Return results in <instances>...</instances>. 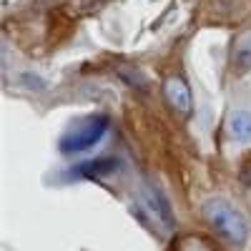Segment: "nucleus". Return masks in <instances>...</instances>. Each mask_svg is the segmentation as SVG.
Returning <instances> with one entry per match:
<instances>
[{"instance_id":"nucleus-1","label":"nucleus","mask_w":251,"mask_h":251,"mask_svg":"<svg viewBox=\"0 0 251 251\" xmlns=\"http://www.w3.org/2000/svg\"><path fill=\"white\" fill-rule=\"evenodd\" d=\"M203 216L214 231L231 246H244L249 241V221L231 201L226 199L203 201Z\"/></svg>"},{"instance_id":"nucleus-5","label":"nucleus","mask_w":251,"mask_h":251,"mask_svg":"<svg viewBox=\"0 0 251 251\" xmlns=\"http://www.w3.org/2000/svg\"><path fill=\"white\" fill-rule=\"evenodd\" d=\"M121 169V161L113 156H98L91 161H83L80 166L71 171L73 178H103V176H111Z\"/></svg>"},{"instance_id":"nucleus-7","label":"nucleus","mask_w":251,"mask_h":251,"mask_svg":"<svg viewBox=\"0 0 251 251\" xmlns=\"http://www.w3.org/2000/svg\"><path fill=\"white\" fill-rule=\"evenodd\" d=\"M231 66L236 73H249L251 71V33H244L236 46H234V55H231Z\"/></svg>"},{"instance_id":"nucleus-4","label":"nucleus","mask_w":251,"mask_h":251,"mask_svg":"<svg viewBox=\"0 0 251 251\" xmlns=\"http://www.w3.org/2000/svg\"><path fill=\"white\" fill-rule=\"evenodd\" d=\"M163 93H166L169 106H171L178 116L188 118V116L194 113V98H191V91H188V86H186L183 78L171 75L169 80L163 83Z\"/></svg>"},{"instance_id":"nucleus-2","label":"nucleus","mask_w":251,"mask_h":251,"mask_svg":"<svg viewBox=\"0 0 251 251\" xmlns=\"http://www.w3.org/2000/svg\"><path fill=\"white\" fill-rule=\"evenodd\" d=\"M111 126V118L106 113H91L83 121H75L71 128L60 136L58 141V149L66 153V156H73V153H83L93 149V146L106 136Z\"/></svg>"},{"instance_id":"nucleus-6","label":"nucleus","mask_w":251,"mask_h":251,"mask_svg":"<svg viewBox=\"0 0 251 251\" xmlns=\"http://www.w3.org/2000/svg\"><path fill=\"white\" fill-rule=\"evenodd\" d=\"M226 128H228V136H231L234 141L249 143L251 141V111H246V108L231 111V113H228Z\"/></svg>"},{"instance_id":"nucleus-3","label":"nucleus","mask_w":251,"mask_h":251,"mask_svg":"<svg viewBox=\"0 0 251 251\" xmlns=\"http://www.w3.org/2000/svg\"><path fill=\"white\" fill-rule=\"evenodd\" d=\"M138 201H141V208H143V214L153 219L161 228H166V231H171L176 219H174V208L169 203V199L163 196V191L151 183V181H143L141 188H138Z\"/></svg>"},{"instance_id":"nucleus-8","label":"nucleus","mask_w":251,"mask_h":251,"mask_svg":"<svg viewBox=\"0 0 251 251\" xmlns=\"http://www.w3.org/2000/svg\"><path fill=\"white\" fill-rule=\"evenodd\" d=\"M18 83L20 86H28V88H33V91H40V88H46L48 83L40 78L38 73H20V78H18Z\"/></svg>"}]
</instances>
